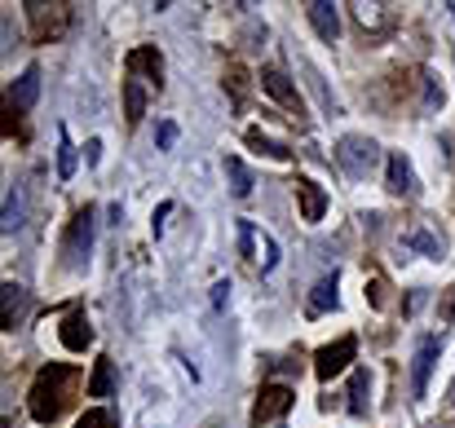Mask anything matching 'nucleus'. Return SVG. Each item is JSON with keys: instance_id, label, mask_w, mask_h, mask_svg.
<instances>
[{"instance_id": "nucleus-1", "label": "nucleus", "mask_w": 455, "mask_h": 428, "mask_svg": "<svg viewBox=\"0 0 455 428\" xmlns=\"http://www.w3.org/2000/svg\"><path fill=\"white\" fill-rule=\"evenodd\" d=\"M76 389H80V367H71V362L40 367L36 380H31V393H27L31 420L36 424H58L67 416V407L76 402Z\"/></svg>"}, {"instance_id": "nucleus-2", "label": "nucleus", "mask_w": 455, "mask_h": 428, "mask_svg": "<svg viewBox=\"0 0 455 428\" xmlns=\"http://www.w3.org/2000/svg\"><path fill=\"white\" fill-rule=\"evenodd\" d=\"M98 212H93V203H84L76 217H71V230H67V243H62V257H67V270H84L89 266V252H93V230H98V221H93Z\"/></svg>"}, {"instance_id": "nucleus-3", "label": "nucleus", "mask_w": 455, "mask_h": 428, "mask_svg": "<svg viewBox=\"0 0 455 428\" xmlns=\"http://www.w3.org/2000/svg\"><path fill=\"white\" fill-rule=\"evenodd\" d=\"M336 163L345 168V177L363 181V177H371V168L380 163V146L371 142V138L349 133V138H340V142H336Z\"/></svg>"}, {"instance_id": "nucleus-4", "label": "nucleus", "mask_w": 455, "mask_h": 428, "mask_svg": "<svg viewBox=\"0 0 455 428\" xmlns=\"http://www.w3.org/2000/svg\"><path fill=\"white\" fill-rule=\"evenodd\" d=\"M22 9H27V18H31V40H36V44H53V40L71 27V4H40V0H27Z\"/></svg>"}, {"instance_id": "nucleus-5", "label": "nucleus", "mask_w": 455, "mask_h": 428, "mask_svg": "<svg viewBox=\"0 0 455 428\" xmlns=\"http://www.w3.org/2000/svg\"><path fill=\"white\" fill-rule=\"evenodd\" d=\"M239 248H243V257H248L261 274H275V266H279V243H275L266 230H257L252 221H239Z\"/></svg>"}, {"instance_id": "nucleus-6", "label": "nucleus", "mask_w": 455, "mask_h": 428, "mask_svg": "<svg viewBox=\"0 0 455 428\" xmlns=\"http://www.w3.org/2000/svg\"><path fill=\"white\" fill-rule=\"evenodd\" d=\"M354 358H358V340L354 336H340V340H331V345H323L314 353V376L318 380H336L340 371H349Z\"/></svg>"}, {"instance_id": "nucleus-7", "label": "nucleus", "mask_w": 455, "mask_h": 428, "mask_svg": "<svg viewBox=\"0 0 455 428\" xmlns=\"http://www.w3.org/2000/svg\"><path fill=\"white\" fill-rule=\"evenodd\" d=\"M261 89H266V93H270V98H275V102L288 111V120L305 124V98H301V89H297V84H292V80H288L279 67H266V71H261Z\"/></svg>"}, {"instance_id": "nucleus-8", "label": "nucleus", "mask_w": 455, "mask_h": 428, "mask_svg": "<svg viewBox=\"0 0 455 428\" xmlns=\"http://www.w3.org/2000/svg\"><path fill=\"white\" fill-rule=\"evenodd\" d=\"M292 402H297V389H288V384H261L257 407H252V428L270 424V420H279V416H288Z\"/></svg>"}, {"instance_id": "nucleus-9", "label": "nucleus", "mask_w": 455, "mask_h": 428, "mask_svg": "<svg viewBox=\"0 0 455 428\" xmlns=\"http://www.w3.org/2000/svg\"><path fill=\"white\" fill-rule=\"evenodd\" d=\"M438 353H443V340H438V336H420V340H416V358H411V398H416V402L429 393V376H434Z\"/></svg>"}, {"instance_id": "nucleus-10", "label": "nucleus", "mask_w": 455, "mask_h": 428, "mask_svg": "<svg viewBox=\"0 0 455 428\" xmlns=\"http://www.w3.org/2000/svg\"><path fill=\"white\" fill-rule=\"evenodd\" d=\"M349 13H354V22L363 27V36H371V40H380V36H389V31L398 27V13H394L389 4L358 0V4H349Z\"/></svg>"}, {"instance_id": "nucleus-11", "label": "nucleus", "mask_w": 455, "mask_h": 428, "mask_svg": "<svg viewBox=\"0 0 455 428\" xmlns=\"http://www.w3.org/2000/svg\"><path fill=\"white\" fill-rule=\"evenodd\" d=\"M385 186H389V194H398V199H416V194H420L416 168H411V159H407L403 150H394V155L385 159Z\"/></svg>"}, {"instance_id": "nucleus-12", "label": "nucleus", "mask_w": 455, "mask_h": 428, "mask_svg": "<svg viewBox=\"0 0 455 428\" xmlns=\"http://www.w3.org/2000/svg\"><path fill=\"white\" fill-rule=\"evenodd\" d=\"M124 71H129L133 80L151 84L155 93L164 89V58H159V49H155V44H142V49H133V53L124 58Z\"/></svg>"}, {"instance_id": "nucleus-13", "label": "nucleus", "mask_w": 455, "mask_h": 428, "mask_svg": "<svg viewBox=\"0 0 455 428\" xmlns=\"http://www.w3.org/2000/svg\"><path fill=\"white\" fill-rule=\"evenodd\" d=\"M22 318H27V287L4 283L0 287V327H4V331H18Z\"/></svg>"}, {"instance_id": "nucleus-14", "label": "nucleus", "mask_w": 455, "mask_h": 428, "mask_svg": "<svg viewBox=\"0 0 455 428\" xmlns=\"http://www.w3.org/2000/svg\"><path fill=\"white\" fill-rule=\"evenodd\" d=\"M58 340L71 349V353H84L89 345H93V327H89V313L76 305L71 313H67V322H62V331H58Z\"/></svg>"}, {"instance_id": "nucleus-15", "label": "nucleus", "mask_w": 455, "mask_h": 428, "mask_svg": "<svg viewBox=\"0 0 455 428\" xmlns=\"http://www.w3.org/2000/svg\"><path fill=\"white\" fill-rule=\"evenodd\" d=\"M36 98H40V71H36V67H27V71L13 80V89H9V115L31 111V107H36Z\"/></svg>"}, {"instance_id": "nucleus-16", "label": "nucleus", "mask_w": 455, "mask_h": 428, "mask_svg": "<svg viewBox=\"0 0 455 428\" xmlns=\"http://www.w3.org/2000/svg\"><path fill=\"white\" fill-rule=\"evenodd\" d=\"M297 203H301V221L318 226L323 212H327V190L318 181H309V177H297Z\"/></svg>"}, {"instance_id": "nucleus-17", "label": "nucleus", "mask_w": 455, "mask_h": 428, "mask_svg": "<svg viewBox=\"0 0 455 428\" xmlns=\"http://www.w3.org/2000/svg\"><path fill=\"white\" fill-rule=\"evenodd\" d=\"M336 287H340V274L331 270V274H323L314 291H309V300H305V313L309 318H323V313H331L336 305H340V296H336Z\"/></svg>"}, {"instance_id": "nucleus-18", "label": "nucleus", "mask_w": 455, "mask_h": 428, "mask_svg": "<svg viewBox=\"0 0 455 428\" xmlns=\"http://www.w3.org/2000/svg\"><path fill=\"white\" fill-rule=\"evenodd\" d=\"M305 18H309V27L318 31V40H336L340 36V13H336V4H327V0H309L305 4Z\"/></svg>"}, {"instance_id": "nucleus-19", "label": "nucleus", "mask_w": 455, "mask_h": 428, "mask_svg": "<svg viewBox=\"0 0 455 428\" xmlns=\"http://www.w3.org/2000/svg\"><path fill=\"white\" fill-rule=\"evenodd\" d=\"M403 248H411V252H420V257H429V261H443V239L434 234V230H425V226H407L403 230Z\"/></svg>"}, {"instance_id": "nucleus-20", "label": "nucleus", "mask_w": 455, "mask_h": 428, "mask_svg": "<svg viewBox=\"0 0 455 428\" xmlns=\"http://www.w3.org/2000/svg\"><path fill=\"white\" fill-rule=\"evenodd\" d=\"M22 217H27V199H22V186H9V190H4V212H0V230H4V234L22 230Z\"/></svg>"}, {"instance_id": "nucleus-21", "label": "nucleus", "mask_w": 455, "mask_h": 428, "mask_svg": "<svg viewBox=\"0 0 455 428\" xmlns=\"http://www.w3.org/2000/svg\"><path fill=\"white\" fill-rule=\"evenodd\" d=\"M116 393V362L111 358H98L93 362V376H89V398H111Z\"/></svg>"}, {"instance_id": "nucleus-22", "label": "nucleus", "mask_w": 455, "mask_h": 428, "mask_svg": "<svg viewBox=\"0 0 455 428\" xmlns=\"http://www.w3.org/2000/svg\"><path fill=\"white\" fill-rule=\"evenodd\" d=\"M124 115H129V124H142V115H147V84L142 80H124Z\"/></svg>"}, {"instance_id": "nucleus-23", "label": "nucleus", "mask_w": 455, "mask_h": 428, "mask_svg": "<svg viewBox=\"0 0 455 428\" xmlns=\"http://www.w3.org/2000/svg\"><path fill=\"white\" fill-rule=\"evenodd\" d=\"M226 177H230V194H235V199H248V194H252V172H248L243 159L230 155V159H226Z\"/></svg>"}, {"instance_id": "nucleus-24", "label": "nucleus", "mask_w": 455, "mask_h": 428, "mask_svg": "<svg viewBox=\"0 0 455 428\" xmlns=\"http://www.w3.org/2000/svg\"><path fill=\"white\" fill-rule=\"evenodd\" d=\"M243 142L252 146V150H261V155H270V159H292V150H288V146L275 142V138H270V133H261V129H248V133H243Z\"/></svg>"}, {"instance_id": "nucleus-25", "label": "nucleus", "mask_w": 455, "mask_h": 428, "mask_svg": "<svg viewBox=\"0 0 455 428\" xmlns=\"http://www.w3.org/2000/svg\"><path fill=\"white\" fill-rule=\"evenodd\" d=\"M367 393H371L367 371H354L349 376V416H367Z\"/></svg>"}, {"instance_id": "nucleus-26", "label": "nucleus", "mask_w": 455, "mask_h": 428, "mask_svg": "<svg viewBox=\"0 0 455 428\" xmlns=\"http://www.w3.org/2000/svg\"><path fill=\"white\" fill-rule=\"evenodd\" d=\"M58 177H62V181L76 177V146H71V138H67L62 124H58Z\"/></svg>"}, {"instance_id": "nucleus-27", "label": "nucleus", "mask_w": 455, "mask_h": 428, "mask_svg": "<svg viewBox=\"0 0 455 428\" xmlns=\"http://www.w3.org/2000/svg\"><path fill=\"white\" fill-rule=\"evenodd\" d=\"M76 428H120V420H116V411L93 407V411H84V416L76 420Z\"/></svg>"}, {"instance_id": "nucleus-28", "label": "nucleus", "mask_w": 455, "mask_h": 428, "mask_svg": "<svg viewBox=\"0 0 455 428\" xmlns=\"http://www.w3.org/2000/svg\"><path fill=\"white\" fill-rule=\"evenodd\" d=\"M301 71H305V80H309V89H314V93H318V102H323V111H327V115H331V111H336V102H331V93H327V89H323V75H318V71H314V67H309V62H301Z\"/></svg>"}, {"instance_id": "nucleus-29", "label": "nucleus", "mask_w": 455, "mask_h": 428, "mask_svg": "<svg viewBox=\"0 0 455 428\" xmlns=\"http://www.w3.org/2000/svg\"><path fill=\"white\" fill-rule=\"evenodd\" d=\"M420 80H425V111H438V107H443V84H438V75H434V71H420Z\"/></svg>"}, {"instance_id": "nucleus-30", "label": "nucleus", "mask_w": 455, "mask_h": 428, "mask_svg": "<svg viewBox=\"0 0 455 428\" xmlns=\"http://www.w3.org/2000/svg\"><path fill=\"white\" fill-rule=\"evenodd\" d=\"M155 142H159V150H172V146H177V124H172V120H159Z\"/></svg>"}, {"instance_id": "nucleus-31", "label": "nucleus", "mask_w": 455, "mask_h": 428, "mask_svg": "<svg viewBox=\"0 0 455 428\" xmlns=\"http://www.w3.org/2000/svg\"><path fill=\"white\" fill-rule=\"evenodd\" d=\"M371 305H376V309H385V305H389V283H385L380 274L371 279Z\"/></svg>"}, {"instance_id": "nucleus-32", "label": "nucleus", "mask_w": 455, "mask_h": 428, "mask_svg": "<svg viewBox=\"0 0 455 428\" xmlns=\"http://www.w3.org/2000/svg\"><path fill=\"white\" fill-rule=\"evenodd\" d=\"M212 305H217V309L230 305V279H217V283H212Z\"/></svg>"}, {"instance_id": "nucleus-33", "label": "nucleus", "mask_w": 455, "mask_h": 428, "mask_svg": "<svg viewBox=\"0 0 455 428\" xmlns=\"http://www.w3.org/2000/svg\"><path fill=\"white\" fill-rule=\"evenodd\" d=\"M226 84H230L235 102H243V71H239V67H230V80H226Z\"/></svg>"}, {"instance_id": "nucleus-34", "label": "nucleus", "mask_w": 455, "mask_h": 428, "mask_svg": "<svg viewBox=\"0 0 455 428\" xmlns=\"http://www.w3.org/2000/svg\"><path fill=\"white\" fill-rule=\"evenodd\" d=\"M168 212H172V203H159V208H155V239L164 234V217H168Z\"/></svg>"}, {"instance_id": "nucleus-35", "label": "nucleus", "mask_w": 455, "mask_h": 428, "mask_svg": "<svg viewBox=\"0 0 455 428\" xmlns=\"http://www.w3.org/2000/svg\"><path fill=\"white\" fill-rule=\"evenodd\" d=\"M84 159H89V163H98V159H102V142H89V146H84Z\"/></svg>"}, {"instance_id": "nucleus-36", "label": "nucleus", "mask_w": 455, "mask_h": 428, "mask_svg": "<svg viewBox=\"0 0 455 428\" xmlns=\"http://www.w3.org/2000/svg\"><path fill=\"white\" fill-rule=\"evenodd\" d=\"M447 9H451V18H455V0H451V4H447Z\"/></svg>"}]
</instances>
